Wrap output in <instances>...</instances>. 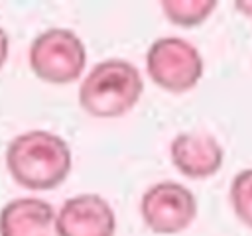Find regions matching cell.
Here are the masks:
<instances>
[{
  "label": "cell",
  "mask_w": 252,
  "mask_h": 236,
  "mask_svg": "<svg viewBox=\"0 0 252 236\" xmlns=\"http://www.w3.org/2000/svg\"><path fill=\"white\" fill-rule=\"evenodd\" d=\"M69 144L49 130H28L6 148V167L16 183L32 191H49L71 173Z\"/></svg>",
  "instance_id": "cell-1"
},
{
  "label": "cell",
  "mask_w": 252,
  "mask_h": 236,
  "mask_svg": "<svg viewBox=\"0 0 252 236\" xmlns=\"http://www.w3.org/2000/svg\"><path fill=\"white\" fill-rule=\"evenodd\" d=\"M144 92L136 65L110 57L98 61L79 85V104L94 118H118L130 112Z\"/></svg>",
  "instance_id": "cell-2"
},
{
  "label": "cell",
  "mask_w": 252,
  "mask_h": 236,
  "mask_svg": "<svg viewBox=\"0 0 252 236\" xmlns=\"http://www.w3.org/2000/svg\"><path fill=\"white\" fill-rule=\"evenodd\" d=\"M28 59L37 79L51 85H67L83 75L87 47L73 30L49 28L33 37Z\"/></svg>",
  "instance_id": "cell-3"
},
{
  "label": "cell",
  "mask_w": 252,
  "mask_h": 236,
  "mask_svg": "<svg viewBox=\"0 0 252 236\" xmlns=\"http://www.w3.org/2000/svg\"><path fill=\"white\" fill-rule=\"evenodd\" d=\"M148 77L169 92H185L197 87L205 63L199 49L177 35L158 37L146 53Z\"/></svg>",
  "instance_id": "cell-4"
},
{
  "label": "cell",
  "mask_w": 252,
  "mask_h": 236,
  "mask_svg": "<svg viewBox=\"0 0 252 236\" xmlns=\"http://www.w3.org/2000/svg\"><path fill=\"white\" fill-rule=\"evenodd\" d=\"M144 224L156 234H177L197 216V199L177 181H159L148 187L140 199Z\"/></svg>",
  "instance_id": "cell-5"
},
{
  "label": "cell",
  "mask_w": 252,
  "mask_h": 236,
  "mask_svg": "<svg viewBox=\"0 0 252 236\" xmlns=\"http://www.w3.org/2000/svg\"><path fill=\"white\" fill-rule=\"evenodd\" d=\"M57 230L59 236H114L116 214L104 197L81 193L59 206Z\"/></svg>",
  "instance_id": "cell-6"
},
{
  "label": "cell",
  "mask_w": 252,
  "mask_h": 236,
  "mask_svg": "<svg viewBox=\"0 0 252 236\" xmlns=\"http://www.w3.org/2000/svg\"><path fill=\"white\" fill-rule=\"evenodd\" d=\"M171 163L189 179L213 177L224 161L220 142L209 132H181L169 144Z\"/></svg>",
  "instance_id": "cell-7"
},
{
  "label": "cell",
  "mask_w": 252,
  "mask_h": 236,
  "mask_svg": "<svg viewBox=\"0 0 252 236\" xmlns=\"http://www.w3.org/2000/svg\"><path fill=\"white\" fill-rule=\"evenodd\" d=\"M0 236H59L57 210L37 197L12 199L0 210Z\"/></svg>",
  "instance_id": "cell-8"
},
{
  "label": "cell",
  "mask_w": 252,
  "mask_h": 236,
  "mask_svg": "<svg viewBox=\"0 0 252 236\" xmlns=\"http://www.w3.org/2000/svg\"><path fill=\"white\" fill-rule=\"evenodd\" d=\"M163 16L181 28H193L209 20L217 8V0H161Z\"/></svg>",
  "instance_id": "cell-9"
},
{
  "label": "cell",
  "mask_w": 252,
  "mask_h": 236,
  "mask_svg": "<svg viewBox=\"0 0 252 236\" xmlns=\"http://www.w3.org/2000/svg\"><path fill=\"white\" fill-rule=\"evenodd\" d=\"M228 197L236 218L252 228V167H246L232 177Z\"/></svg>",
  "instance_id": "cell-10"
},
{
  "label": "cell",
  "mask_w": 252,
  "mask_h": 236,
  "mask_svg": "<svg viewBox=\"0 0 252 236\" xmlns=\"http://www.w3.org/2000/svg\"><path fill=\"white\" fill-rule=\"evenodd\" d=\"M8 53H10V37L4 31V28L0 26V69L4 67V63L8 59Z\"/></svg>",
  "instance_id": "cell-11"
},
{
  "label": "cell",
  "mask_w": 252,
  "mask_h": 236,
  "mask_svg": "<svg viewBox=\"0 0 252 236\" xmlns=\"http://www.w3.org/2000/svg\"><path fill=\"white\" fill-rule=\"evenodd\" d=\"M236 10L244 12L248 18H252V0H248V2H236Z\"/></svg>",
  "instance_id": "cell-12"
}]
</instances>
